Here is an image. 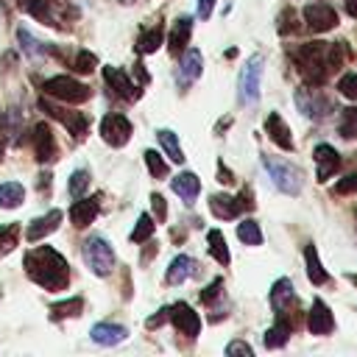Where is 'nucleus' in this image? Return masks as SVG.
<instances>
[{"label": "nucleus", "instance_id": "obj_1", "mask_svg": "<svg viewBox=\"0 0 357 357\" xmlns=\"http://www.w3.org/2000/svg\"><path fill=\"white\" fill-rule=\"evenodd\" d=\"M293 61L301 73V78L312 86L326 84L329 73L343 64V42L329 45V42H307L293 50Z\"/></svg>", "mask_w": 357, "mask_h": 357}, {"label": "nucleus", "instance_id": "obj_2", "mask_svg": "<svg viewBox=\"0 0 357 357\" xmlns=\"http://www.w3.org/2000/svg\"><path fill=\"white\" fill-rule=\"evenodd\" d=\"M22 265H25L28 279H33L45 290H64L67 282H70V265H67V259L56 248H50V245L31 248L25 254Z\"/></svg>", "mask_w": 357, "mask_h": 357}, {"label": "nucleus", "instance_id": "obj_3", "mask_svg": "<svg viewBox=\"0 0 357 357\" xmlns=\"http://www.w3.org/2000/svg\"><path fill=\"white\" fill-rule=\"evenodd\" d=\"M262 165H265L268 176L273 178L276 190H282L284 195H298V192H301L304 176H301V170H298L296 165L282 162V159H276V156H262Z\"/></svg>", "mask_w": 357, "mask_h": 357}, {"label": "nucleus", "instance_id": "obj_4", "mask_svg": "<svg viewBox=\"0 0 357 357\" xmlns=\"http://www.w3.org/2000/svg\"><path fill=\"white\" fill-rule=\"evenodd\" d=\"M42 92L47 98H56V100H64V103H84L92 95V89L86 84H81V81H75L70 75H53V78H47L42 84Z\"/></svg>", "mask_w": 357, "mask_h": 357}, {"label": "nucleus", "instance_id": "obj_5", "mask_svg": "<svg viewBox=\"0 0 357 357\" xmlns=\"http://www.w3.org/2000/svg\"><path fill=\"white\" fill-rule=\"evenodd\" d=\"M84 262H86L89 271L98 273V276H109V273H112V268H114V251H112V245L106 243V237L92 234V237L84 240Z\"/></svg>", "mask_w": 357, "mask_h": 357}, {"label": "nucleus", "instance_id": "obj_6", "mask_svg": "<svg viewBox=\"0 0 357 357\" xmlns=\"http://www.w3.org/2000/svg\"><path fill=\"white\" fill-rule=\"evenodd\" d=\"M259 81H262V56H251L245 67L240 70V84H237V100L240 103H257L259 100Z\"/></svg>", "mask_w": 357, "mask_h": 357}, {"label": "nucleus", "instance_id": "obj_7", "mask_svg": "<svg viewBox=\"0 0 357 357\" xmlns=\"http://www.w3.org/2000/svg\"><path fill=\"white\" fill-rule=\"evenodd\" d=\"M296 106H298V112L304 117H312V120H326L335 112V106L318 89H310V86H301L296 92Z\"/></svg>", "mask_w": 357, "mask_h": 357}, {"label": "nucleus", "instance_id": "obj_8", "mask_svg": "<svg viewBox=\"0 0 357 357\" xmlns=\"http://www.w3.org/2000/svg\"><path fill=\"white\" fill-rule=\"evenodd\" d=\"M39 109L45 112V114H50V117H56L59 123H64L67 126V131L75 137V139H81L84 134H86V128H89V120H86V114L84 112H73V109H61V106H56V103H50L47 98H42L39 100Z\"/></svg>", "mask_w": 357, "mask_h": 357}, {"label": "nucleus", "instance_id": "obj_9", "mask_svg": "<svg viewBox=\"0 0 357 357\" xmlns=\"http://www.w3.org/2000/svg\"><path fill=\"white\" fill-rule=\"evenodd\" d=\"M304 25L312 31V33H326L337 25V11L329 6V3H310L304 6Z\"/></svg>", "mask_w": 357, "mask_h": 357}, {"label": "nucleus", "instance_id": "obj_10", "mask_svg": "<svg viewBox=\"0 0 357 357\" xmlns=\"http://www.w3.org/2000/svg\"><path fill=\"white\" fill-rule=\"evenodd\" d=\"M100 137H103L106 145L123 148V145L131 139V123H128V117H123V114H117V112L106 114V117L100 120Z\"/></svg>", "mask_w": 357, "mask_h": 357}, {"label": "nucleus", "instance_id": "obj_11", "mask_svg": "<svg viewBox=\"0 0 357 357\" xmlns=\"http://www.w3.org/2000/svg\"><path fill=\"white\" fill-rule=\"evenodd\" d=\"M170 321H173V326H176L181 335H187V337H198V332H201V318H198V312H195L190 304H184V301H176V304L170 307Z\"/></svg>", "mask_w": 357, "mask_h": 357}, {"label": "nucleus", "instance_id": "obj_12", "mask_svg": "<svg viewBox=\"0 0 357 357\" xmlns=\"http://www.w3.org/2000/svg\"><path fill=\"white\" fill-rule=\"evenodd\" d=\"M271 307L276 312V318H284L290 312V307H296V293H293V282L290 279H276L271 287Z\"/></svg>", "mask_w": 357, "mask_h": 357}, {"label": "nucleus", "instance_id": "obj_13", "mask_svg": "<svg viewBox=\"0 0 357 357\" xmlns=\"http://www.w3.org/2000/svg\"><path fill=\"white\" fill-rule=\"evenodd\" d=\"M103 78H106L109 89H112L117 98H126V100H137V98H139V89L128 81V75H126L120 67H103Z\"/></svg>", "mask_w": 357, "mask_h": 357}, {"label": "nucleus", "instance_id": "obj_14", "mask_svg": "<svg viewBox=\"0 0 357 357\" xmlns=\"http://www.w3.org/2000/svg\"><path fill=\"white\" fill-rule=\"evenodd\" d=\"M33 156L45 165L50 159H56V139L47 123H36L33 126Z\"/></svg>", "mask_w": 357, "mask_h": 357}, {"label": "nucleus", "instance_id": "obj_15", "mask_svg": "<svg viewBox=\"0 0 357 357\" xmlns=\"http://www.w3.org/2000/svg\"><path fill=\"white\" fill-rule=\"evenodd\" d=\"M100 212V195H92V198H75V204L70 206V220H73V226H78V229H84V226H89L92 220H95V215Z\"/></svg>", "mask_w": 357, "mask_h": 357}, {"label": "nucleus", "instance_id": "obj_16", "mask_svg": "<svg viewBox=\"0 0 357 357\" xmlns=\"http://www.w3.org/2000/svg\"><path fill=\"white\" fill-rule=\"evenodd\" d=\"M307 329H310L312 335H329V332L335 329V318H332L329 307H326L321 298H315V301H312V310L307 312Z\"/></svg>", "mask_w": 357, "mask_h": 357}, {"label": "nucleus", "instance_id": "obj_17", "mask_svg": "<svg viewBox=\"0 0 357 357\" xmlns=\"http://www.w3.org/2000/svg\"><path fill=\"white\" fill-rule=\"evenodd\" d=\"M201 64H204V59H201V50H187L184 53V59L178 61V70H176V81H178V86L181 89H187L198 75H201Z\"/></svg>", "mask_w": 357, "mask_h": 357}, {"label": "nucleus", "instance_id": "obj_18", "mask_svg": "<svg viewBox=\"0 0 357 357\" xmlns=\"http://www.w3.org/2000/svg\"><path fill=\"white\" fill-rule=\"evenodd\" d=\"M89 337L98 343V346H117L128 337V329L120 326V324H112V321H103V324H95Z\"/></svg>", "mask_w": 357, "mask_h": 357}, {"label": "nucleus", "instance_id": "obj_19", "mask_svg": "<svg viewBox=\"0 0 357 357\" xmlns=\"http://www.w3.org/2000/svg\"><path fill=\"white\" fill-rule=\"evenodd\" d=\"M315 165H318V181H326V178H332L335 176V170L340 167V153L332 148V145H318L315 148Z\"/></svg>", "mask_w": 357, "mask_h": 357}, {"label": "nucleus", "instance_id": "obj_20", "mask_svg": "<svg viewBox=\"0 0 357 357\" xmlns=\"http://www.w3.org/2000/svg\"><path fill=\"white\" fill-rule=\"evenodd\" d=\"M265 131H268V137H271L282 151H293V134H290V128H287V123L282 120L279 112H271V114H268Z\"/></svg>", "mask_w": 357, "mask_h": 357}, {"label": "nucleus", "instance_id": "obj_21", "mask_svg": "<svg viewBox=\"0 0 357 357\" xmlns=\"http://www.w3.org/2000/svg\"><path fill=\"white\" fill-rule=\"evenodd\" d=\"M170 184H173V192H176L184 204H195V198H198V192H201V181H198L195 173L184 170V173H178Z\"/></svg>", "mask_w": 357, "mask_h": 357}, {"label": "nucleus", "instance_id": "obj_22", "mask_svg": "<svg viewBox=\"0 0 357 357\" xmlns=\"http://www.w3.org/2000/svg\"><path fill=\"white\" fill-rule=\"evenodd\" d=\"M59 223H61V212L59 209H50L47 215H42V218H36L31 226H28V231H25V237L31 240V243H36V240H42V237H47L50 231H56L59 229Z\"/></svg>", "mask_w": 357, "mask_h": 357}, {"label": "nucleus", "instance_id": "obj_23", "mask_svg": "<svg viewBox=\"0 0 357 357\" xmlns=\"http://www.w3.org/2000/svg\"><path fill=\"white\" fill-rule=\"evenodd\" d=\"M190 33H192V20H190V17H181V20L173 25L170 39H167V47H170L173 56H178L181 50H187V45H190Z\"/></svg>", "mask_w": 357, "mask_h": 357}, {"label": "nucleus", "instance_id": "obj_24", "mask_svg": "<svg viewBox=\"0 0 357 357\" xmlns=\"http://www.w3.org/2000/svg\"><path fill=\"white\" fill-rule=\"evenodd\" d=\"M195 273V259L192 257H187V254H178V257H173V262H170V268H167V284H181L184 279H190Z\"/></svg>", "mask_w": 357, "mask_h": 357}, {"label": "nucleus", "instance_id": "obj_25", "mask_svg": "<svg viewBox=\"0 0 357 357\" xmlns=\"http://www.w3.org/2000/svg\"><path fill=\"white\" fill-rule=\"evenodd\" d=\"M209 209L215 212V218H223V220H231V218H237V215L243 212L240 204H237V198H231V195H220V192L209 195Z\"/></svg>", "mask_w": 357, "mask_h": 357}, {"label": "nucleus", "instance_id": "obj_26", "mask_svg": "<svg viewBox=\"0 0 357 357\" xmlns=\"http://www.w3.org/2000/svg\"><path fill=\"white\" fill-rule=\"evenodd\" d=\"M17 6L25 14H31L33 20L45 22V25H59L56 17H53V11H50V0H17Z\"/></svg>", "mask_w": 357, "mask_h": 357}, {"label": "nucleus", "instance_id": "obj_27", "mask_svg": "<svg viewBox=\"0 0 357 357\" xmlns=\"http://www.w3.org/2000/svg\"><path fill=\"white\" fill-rule=\"evenodd\" d=\"M162 39H165V28L156 22V25H151V28H145V31L139 33V39H137V50H139L142 56L156 53V47L162 45Z\"/></svg>", "mask_w": 357, "mask_h": 357}, {"label": "nucleus", "instance_id": "obj_28", "mask_svg": "<svg viewBox=\"0 0 357 357\" xmlns=\"http://www.w3.org/2000/svg\"><path fill=\"white\" fill-rule=\"evenodd\" d=\"M290 329H293V326H287L284 318H276V324H273L271 329H265V337H262L265 349H282V346L287 343V337H290Z\"/></svg>", "mask_w": 357, "mask_h": 357}, {"label": "nucleus", "instance_id": "obj_29", "mask_svg": "<svg viewBox=\"0 0 357 357\" xmlns=\"http://www.w3.org/2000/svg\"><path fill=\"white\" fill-rule=\"evenodd\" d=\"M81 310H84V298H81V296H73V298H67V301L53 304V307H50V318H53V321L78 318V315H81Z\"/></svg>", "mask_w": 357, "mask_h": 357}, {"label": "nucleus", "instance_id": "obj_30", "mask_svg": "<svg viewBox=\"0 0 357 357\" xmlns=\"http://www.w3.org/2000/svg\"><path fill=\"white\" fill-rule=\"evenodd\" d=\"M25 201V187L20 181H6L0 184V209H11L20 206Z\"/></svg>", "mask_w": 357, "mask_h": 357}, {"label": "nucleus", "instance_id": "obj_31", "mask_svg": "<svg viewBox=\"0 0 357 357\" xmlns=\"http://www.w3.org/2000/svg\"><path fill=\"white\" fill-rule=\"evenodd\" d=\"M304 262H307V276H310V282L312 284H324L329 276H326V271L321 268V259H318V251H315V245L310 243L307 248H304Z\"/></svg>", "mask_w": 357, "mask_h": 357}, {"label": "nucleus", "instance_id": "obj_32", "mask_svg": "<svg viewBox=\"0 0 357 357\" xmlns=\"http://www.w3.org/2000/svg\"><path fill=\"white\" fill-rule=\"evenodd\" d=\"M206 243H209V254H212V257H215L220 265H229L231 254H229V245H226V237H223V231L212 229V231L206 234Z\"/></svg>", "mask_w": 357, "mask_h": 357}, {"label": "nucleus", "instance_id": "obj_33", "mask_svg": "<svg viewBox=\"0 0 357 357\" xmlns=\"http://www.w3.org/2000/svg\"><path fill=\"white\" fill-rule=\"evenodd\" d=\"M156 137H159V142H162V148H165V153L173 159V162H184V151H181V145H178V139H176V134L170 131V128H159L156 131Z\"/></svg>", "mask_w": 357, "mask_h": 357}, {"label": "nucleus", "instance_id": "obj_34", "mask_svg": "<svg viewBox=\"0 0 357 357\" xmlns=\"http://www.w3.org/2000/svg\"><path fill=\"white\" fill-rule=\"evenodd\" d=\"M237 237L245 243V245H259L262 243V231H259V223L257 220H243L237 223Z\"/></svg>", "mask_w": 357, "mask_h": 357}, {"label": "nucleus", "instance_id": "obj_35", "mask_svg": "<svg viewBox=\"0 0 357 357\" xmlns=\"http://www.w3.org/2000/svg\"><path fill=\"white\" fill-rule=\"evenodd\" d=\"M17 240H20V223H6V226H0V254L11 251V248L17 245Z\"/></svg>", "mask_w": 357, "mask_h": 357}, {"label": "nucleus", "instance_id": "obj_36", "mask_svg": "<svg viewBox=\"0 0 357 357\" xmlns=\"http://www.w3.org/2000/svg\"><path fill=\"white\" fill-rule=\"evenodd\" d=\"M340 137L357 139V106L343 109V117H340Z\"/></svg>", "mask_w": 357, "mask_h": 357}, {"label": "nucleus", "instance_id": "obj_37", "mask_svg": "<svg viewBox=\"0 0 357 357\" xmlns=\"http://www.w3.org/2000/svg\"><path fill=\"white\" fill-rule=\"evenodd\" d=\"M151 234H153V218L151 215H139L137 218V226L131 231V243H145Z\"/></svg>", "mask_w": 357, "mask_h": 357}, {"label": "nucleus", "instance_id": "obj_38", "mask_svg": "<svg viewBox=\"0 0 357 357\" xmlns=\"http://www.w3.org/2000/svg\"><path fill=\"white\" fill-rule=\"evenodd\" d=\"M145 165H148L151 176H156V178H165L167 176V162L156 151H145Z\"/></svg>", "mask_w": 357, "mask_h": 357}, {"label": "nucleus", "instance_id": "obj_39", "mask_svg": "<svg viewBox=\"0 0 357 357\" xmlns=\"http://www.w3.org/2000/svg\"><path fill=\"white\" fill-rule=\"evenodd\" d=\"M86 187H89V170H75L70 176V195L73 198H81L86 192Z\"/></svg>", "mask_w": 357, "mask_h": 357}, {"label": "nucleus", "instance_id": "obj_40", "mask_svg": "<svg viewBox=\"0 0 357 357\" xmlns=\"http://www.w3.org/2000/svg\"><path fill=\"white\" fill-rule=\"evenodd\" d=\"M73 67H75L78 73H92V70L98 67V56H95V53H89V50H78V56H75Z\"/></svg>", "mask_w": 357, "mask_h": 357}, {"label": "nucleus", "instance_id": "obj_41", "mask_svg": "<svg viewBox=\"0 0 357 357\" xmlns=\"http://www.w3.org/2000/svg\"><path fill=\"white\" fill-rule=\"evenodd\" d=\"M298 31V22H296V11L293 8H284L279 14V33L287 36V33H296Z\"/></svg>", "mask_w": 357, "mask_h": 357}, {"label": "nucleus", "instance_id": "obj_42", "mask_svg": "<svg viewBox=\"0 0 357 357\" xmlns=\"http://www.w3.org/2000/svg\"><path fill=\"white\" fill-rule=\"evenodd\" d=\"M337 89H340V95H343V98H349V100H357V73H349V75H343V78L337 81Z\"/></svg>", "mask_w": 357, "mask_h": 357}, {"label": "nucleus", "instance_id": "obj_43", "mask_svg": "<svg viewBox=\"0 0 357 357\" xmlns=\"http://www.w3.org/2000/svg\"><path fill=\"white\" fill-rule=\"evenodd\" d=\"M17 36H20V42H22V50H25L28 56H39V53L45 50V47H42V45H39V42H36V39L28 33V31H22V28H20V31H17Z\"/></svg>", "mask_w": 357, "mask_h": 357}, {"label": "nucleus", "instance_id": "obj_44", "mask_svg": "<svg viewBox=\"0 0 357 357\" xmlns=\"http://www.w3.org/2000/svg\"><path fill=\"white\" fill-rule=\"evenodd\" d=\"M220 293H223V279H212V282H209V287H204V290H201V301H204V304H212Z\"/></svg>", "mask_w": 357, "mask_h": 357}, {"label": "nucleus", "instance_id": "obj_45", "mask_svg": "<svg viewBox=\"0 0 357 357\" xmlns=\"http://www.w3.org/2000/svg\"><path fill=\"white\" fill-rule=\"evenodd\" d=\"M226 354H229V357H254V349H251L245 340H231V343L226 346Z\"/></svg>", "mask_w": 357, "mask_h": 357}, {"label": "nucleus", "instance_id": "obj_46", "mask_svg": "<svg viewBox=\"0 0 357 357\" xmlns=\"http://www.w3.org/2000/svg\"><path fill=\"white\" fill-rule=\"evenodd\" d=\"M151 206H153V215H156V223H165V218H167V204H165V195H159V192H153V195H151Z\"/></svg>", "mask_w": 357, "mask_h": 357}, {"label": "nucleus", "instance_id": "obj_47", "mask_svg": "<svg viewBox=\"0 0 357 357\" xmlns=\"http://www.w3.org/2000/svg\"><path fill=\"white\" fill-rule=\"evenodd\" d=\"M335 192H340V195H349V192H357V170H354V173H349L346 178H340V181L335 184Z\"/></svg>", "mask_w": 357, "mask_h": 357}, {"label": "nucleus", "instance_id": "obj_48", "mask_svg": "<svg viewBox=\"0 0 357 357\" xmlns=\"http://www.w3.org/2000/svg\"><path fill=\"white\" fill-rule=\"evenodd\" d=\"M167 318H170V307H165V310H159L156 315H151V318L145 321V326H148V329H153V326H162Z\"/></svg>", "mask_w": 357, "mask_h": 357}, {"label": "nucleus", "instance_id": "obj_49", "mask_svg": "<svg viewBox=\"0 0 357 357\" xmlns=\"http://www.w3.org/2000/svg\"><path fill=\"white\" fill-rule=\"evenodd\" d=\"M212 8H215V0H198V17L201 20H209L212 17Z\"/></svg>", "mask_w": 357, "mask_h": 357}, {"label": "nucleus", "instance_id": "obj_50", "mask_svg": "<svg viewBox=\"0 0 357 357\" xmlns=\"http://www.w3.org/2000/svg\"><path fill=\"white\" fill-rule=\"evenodd\" d=\"M237 204H240V209H254V195H251V190H243V192L237 195Z\"/></svg>", "mask_w": 357, "mask_h": 357}, {"label": "nucleus", "instance_id": "obj_51", "mask_svg": "<svg viewBox=\"0 0 357 357\" xmlns=\"http://www.w3.org/2000/svg\"><path fill=\"white\" fill-rule=\"evenodd\" d=\"M218 181H223V184H231V181H234V176H231V170H229V167H226L223 162L218 165Z\"/></svg>", "mask_w": 357, "mask_h": 357}, {"label": "nucleus", "instance_id": "obj_52", "mask_svg": "<svg viewBox=\"0 0 357 357\" xmlns=\"http://www.w3.org/2000/svg\"><path fill=\"white\" fill-rule=\"evenodd\" d=\"M134 73H137L139 84H148V73H145V67H142V64H134Z\"/></svg>", "mask_w": 357, "mask_h": 357}, {"label": "nucleus", "instance_id": "obj_53", "mask_svg": "<svg viewBox=\"0 0 357 357\" xmlns=\"http://www.w3.org/2000/svg\"><path fill=\"white\" fill-rule=\"evenodd\" d=\"M346 11L349 17H357V0H346Z\"/></svg>", "mask_w": 357, "mask_h": 357}, {"label": "nucleus", "instance_id": "obj_54", "mask_svg": "<svg viewBox=\"0 0 357 357\" xmlns=\"http://www.w3.org/2000/svg\"><path fill=\"white\" fill-rule=\"evenodd\" d=\"M0 162H3V137H0Z\"/></svg>", "mask_w": 357, "mask_h": 357}, {"label": "nucleus", "instance_id": "obj_55", "mask_svg": "<svg viewBox=\"0 0 357 357\" xmlns=\"http://www.w3.org/2000/svg\"><path fill=\"white\" fill-rule=\"evenodd\" d=\"M349 279H351V282H354V284H357V276H354V273H351V276H349Z\"/></svg>", "mask_w": 357, "mask_h": 357}, {"label": "nucleus", "instance_id": "obj_56", "mask_svg": "<svg viewBox=\"0 0 357 357\" xmlns=\"http://www.w3.org/2000/svg\"><path fill=\"white\" fill-rule=\"evenodd\" d=\"M120 3H126V6H128V3H137V0H120Z\"/></svg>", "mask_w": 357, "mask_h": 357}]
</instances>
